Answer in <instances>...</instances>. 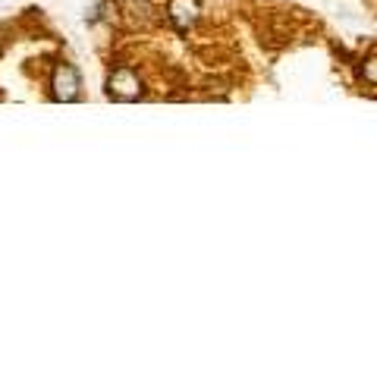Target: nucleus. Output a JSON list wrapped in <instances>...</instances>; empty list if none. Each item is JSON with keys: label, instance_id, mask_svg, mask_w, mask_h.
Returning a JSON list of instances; mask_svg holds the SVG:
<instances>
[{"label": "nucleus", "instance_id": "nucleus-4", "mask_svg": "<svg viewBox=\"0 0 377 377\" xmlns=\"http://www.w3.org/2000/svg\"><path fill=\"white\" fill-rule=\"evenodd\" d=\"M365 73H368V85H377V66H374V51L368 54V60H365Z\"/></svg>", "mask_w": 377, "mask_h": 377}, {"label": "nucleus", "instance_id": "nucleus-2", "mask_svg": "<svg viewBox=\"0 0 377 377\" xmlns=\"http://www.w3.org/2000/svg\"><path fill=\"white\" fill-rule=\"evenodd\" d=\"M82 95V76L73 63H57L54 66V76H51V97L60 104H69V101H79Z\"/></svg>", "mask_w": 377, "mask_h": 377}, {"label": "nucleus", "instance_id": "nucleus-3", "mask_svg": "<svg viewBox=\"0 0 377 377\" xmlns=\"http://www.w3.org/2000/svg\"><path fill=\"white\" fill-rule=\"evenodd\" d=\"M198 16H201L198 0H170V4H167V19L173 23L176 32H188L198 23Z\"/></svg>", "mask_w": 377, "mask_h": 377}, {"label": "nucleus", "instance_id": "nucleus-5", "mask_svg": "<svg viewBox=\"0 0 377 377\" xmlns=\"http://www.w3.org/2000/svg\"><path fill=\"white\" fill-rule=\"evenodd\" d=\"M0 51H4V32H0Z\"/></svg>", "mask_w": 377, "mask_h": 377}, {"label": "nucleus", "instance_id": "nucleus-1", "mask_svg": "<svg viewBox=\"0 0 377 377\" xmlns=\"http://www.w3.org/2000/svg\"><path fill=\"white\" fill-rule=\"evenodd\" d=\"M107 95L114 97V101L132 104V101H138V97H145V82L132 66H116L114 73L107 76Z\"/></svg>", "mask_w": 377, "mask_h": 377}]
</instances>
